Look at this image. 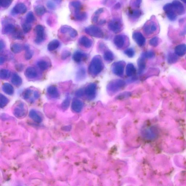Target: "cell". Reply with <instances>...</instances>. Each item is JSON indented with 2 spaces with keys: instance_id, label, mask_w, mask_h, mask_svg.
Wrapping results in <instances>:
<instances>
[{
  "instance_id": "1",
  "label": "cell",
  "mask_w": 186,
  "mask_h": 186,
  "mask_svg": "<svg viewBox=\"0 0 186 186\" xmlns=\"http://www.w3.org/2000/svg\"><path fill=\"white\" fill-rule=\"evenodd\" d=\"M103 69V64L101 56H96L93 58L88 67V72L92 76L95 77L101 72Z\"/></svg>"
},
{
  "instance_id": "2",
  "label": "cell",
  "mask_w": 186,
  "mask_h": 186,
  "mask_svg": "<svg viewBox=\"0 0 186 186\" xmlns=\"http://www.w3.org/2000/svg\"><path fill=\"white\" fill-rule=\"evenodd\" d=\"M125 81L123 80L118 79L111 81L107 87L108 93L110 94L118 93L125 87Z\"/></svg>"
},
{
  "instance_id": "3",
  "label": "cell",
  "mask_w": 186,
  "mask_h": 186,
  "mask_svg": "<svg viewBox=\"0 0 186 186\" xmlns=\"http://www.w3.org/2000/svg\"><path fill=\"white\" fill-rule=\"evenodd\" d=\"M27 108L26 104L22 101H18L16 103L13 108L14 115L19 118H23L27 114Z\"/></svg>"
},
{
  "instance_id": "4",
  "label": "cell",
  "mask_w": 186,
  "mask_h": 186,
  "mask_svg": "<svg viewBox=\"0 0 186 186\" xmlns=\"http://www.w3.org/2000/svg\"><path fill=\"white\" fill-rule=\"evenodd\" d=\"M85 32L90 36L96 38H102L104 33L102 30L97 26L92 25L88 26L85 29Z\"/></svg>"
},
{
  "instance_id": "5",
  "label": "cell",
  "mask_w": 186,
  "mask_h": 186,
  "mask_svg": "<svg viewBox=\"0 0 186 186\" xmlns=\"http://www.w3.org/2000/svg\"><path fill=\"white\" fill-rule=\"evenodd\" d=\"M109 30L115 33H118L121 31L123 28V24L119 18L113 19L108 24Z\"/></svg>"
},
{
  "instance_id": "6",
  "label": "cell",
  "mask_w": 186,
  "mask_h": 186,
  "mask_svg": "<svg viewBox=\"0 0 186 186\" xmlns=\"http://www.w3.org/2000/svg\"><path fill=\"white\" fill-rule=\"evenodd\" d=\"M125 63L123 61L116 62L112 65L111 70L115 75L121 77L124 74Z\"/></svg>"
},
{
  "instance_id": "7",
  "label": "cell",
  "mask_w": 186,
  "mask_h": 186,
  "mask_svg": "<svg viewBox=\"0 0 186 186\" xmlns=\"http://www.w3.org/2000/svg\"><path fill=\"white\" fill-rule=\"evenodd\" d=\"M163 10L169 20L174 21L176 19L177 14L173 8L172 3H168L164 5Z\"/></svg>"
},
{
  "instance_id": "8",
  "label": "cell",
  "mask_w": 186,
  "mask_h": 186,
  "mask_svg": "<svg viewBox=\"0 0 186 186\" xmlns=\"http://www.w3.org/2000/svg\"><path fill=\"white\" fill-rule=\"evenodd\" d=\"M35 31L36 34L35 42L37 44L42 43L45 39V29L41 25H38L35 28Z\"/></svg>"
},
{
  "instance_id": "9",
  "label": "cell",
  "mask_w": 186,
  "mask_h": 186,
  "mask_svg": "<svg viewBox=\"0 0 186 186\" xmlns=\"http://www.w3.org/2000/svg\"><path fill=\"white\" fill-rule=\"evenodd\" d=\"M97 85L95 83H91L87 85L84 90L85 95L90 100H93L96 96Z\"/></svg>"
},
{
  "instance_id": "10",
  "label": "cell",
  "mask_w": 186,
  "mask_h": 186,
  "mask_svg": "<svg viewBox=\"0 0 186 186\" xmlns=\"http://www.w3.org/2000/svg\"><path fill=\"white\" fill-rule=\"evenodd\" d=\"M157 26L156 23L154 21H150L145 24L143 27V30L147 35H150L156 31Z\"/></svg>"
},
{
  "instance_id": "11",
  "label": "cell",
  "mask_w": 186,
  "mask_h": 186,
  "mask_svg": "<svg viewBox=\"0 0 186 186\" xmlns=\"http://www.w3.org/2000/svg\"><path fill=\"white\" fill-rule=\"evenodd\" d=\"M132 38L139 46H143L146 43V38L139 31L134 32L133 33Z\"/></svg>"
},
{
  "instance_id": "12",
  "label": "cell",
  "mask_w": 186,
  "mask_h": 186,
  "mask_svg": "<svg viewBox=\"0 0 186 186\" xmlns=\"http://www.w3.org/2000/svg\"><path fill=\"white\" fill-rule=\"evenodd\" d=\"M125 36L122 35H117L113 39L114 45L118 49H121L125 45Z\"/></svg>"
},
{
  "instance_id": "13",
  "label": "cell",
  "mask_w": 186,
  "mask_h": 186,
  "mask_svg": "<svg viewBox=\"0 0 186 186\" xmlns=\"http://www.w3.org/2000/svg\"><path fill=\"white\" fill-rule=\"evenodd\" d=\"M27 10V8L25 5L24 3H19L12 9L11 14L12 15H16L17 14H24L26 12Z\"/></svg>"
},
{
  "instance_id": "14",
  "label": "cell",
  "mask_w": 186,
  "mask_h": 186,
  "mask_svg": "<svg viewBox=\"0 0 186 186\" xmlns=\"http://www.w3.org/2000/svg\"><path fill=\"white\" fill-rule=\"evenodd\" d=\"M83 103L79 99H74L72 102L71 109L72 110L75 112H80L83 109Z\"/></svg>"
},
{
  "instance_id": "15",
  "label": "cell",
  "mask_w": 186,
  "mask_h": 186,
  "mask_svg": "<svg viewBox=\"0 0 186 186\" xmlns=\"http://www.w3.org/2000/svg\"><path fill=\"white\" fill-rule=\"evenodd\" d=\"M172 3L177 15H182L184 13L185 8L183 5L179 1L174 0Z\"/></svg>"
},
{
  "instance_id": "16",
  "label": "cell",
  "mask_w": 186,
  "mask_h": 186,
  "mask_svg": "<svg viewBox=\"0 0 186 186\" xmlns=\"http://www.w3.org/2000/svg\"><path fill=\"white\" fill-rule=\"evenodd\" d=\"M38 72L34 67H30L26 69L24 72V75L27 78L35 79L38 76Z\"/></svg>"
},
{
  "instance_id": "17",
  "label": "cell",
  "mask_w": 186,
  "mask_h": 186,
  "mask_svg": "<svg viewBox=\"0 0 186 186\" xmlns=\"http://www.w3.org/2000/svg\"><path fill=\"white\" fill-rule=\"evenodd\" d=\"M79 44L86 48H90L93 45V42L91 39L87 36H83L79 39Z\"/></svg>"
},
{
  "instance_id": "18",
  "label": "cell",
  "mask_w": 186,
  "mask_h": 186,
  "mask_svg": "<svg viewBox=\"0 0 186 186\" xmlns=\"http://www.w3.org/2000/svg\"><path fill=\"white\" fill-rule=\"evenodd\" d=\"M47 93L52 98L56 99L60 96V94L56 86H51L47 89Z\"/></svg>"
},
{
  "instance_id": "19",
  "label": "cell",
  "mask_w": 186,
  "mask_h": 186,
  "mask_svg": "<svg viewBox=\"0 0 186 186\" xmlns=\"http://www.w3.org/2000/svg\"><path fill=\"white\" fill-rule=\"evenodd\" d=\"M87 57L86 54L80 51H77L74 53L72 58L75 62L80 63L86 59Z\"/></svg>"
},
{
  "instance_id": "20",
  "label": "cell",
  "mask_w": 186,
  "mask_h": 186,
  "mask_svg": "<svg viewBox=\"0 0 186 186\" xmlns=\"http://www.w3.org/2000/svg\"><path fill=\"white\" fill-rule=\"evenodd\" d=\"M175 52L177 55L179 56H182L186 54V45L182 44L177 46L175 47Z\"/></svg>"
},
{
  "instance_id": "21",
  "label": "cell",
  "mask_w": 186,
  "mask_h": 186,
  "mask_svg": "<svg viewBox=\"0 0 186 186\" xmlns=\"http://www.w3.org/2000/svg\"><path fill=\"white\" fill-rule=\"evenodd\" d=\"M138 72L139 74H142L146 67V62L145 58L141 56L137 61Z\"/></svg>"
},
{
  "instance_id": "22",
  "label": "cell",
  "mask_w": 186,
  "mask_h": 186,
  "mask_svg": "<svg viewBox=\"0 0 186 186\" xmlns=\"http://www.w3.org/2000/svg\"><path fill=\"white\" fill-rule=\"evenodd\" d=\"M2 89L4 93L8 95H12L14 93V90L13 86L8 83H4L2 86Z\"/></svg>"
},
{
  "instance_id": "23",
  "label": "cell",
  "mask_w": 186,
  "mask_h": 186,
  "mask_svg": "<svg viewBox=\"0 0 186 186\" xmlns=\"http://www.w3.org/2000/svg\"><path fill=\"white\" fill-rule=\"evenodd\" d=\"M11 82L14 86L19 87L22 84L23 81L22 78L18 74L14 73L12 76Z\"/></svg>"
},
{
  "instance_id": "24",
  "label": "cell",
  "mask_w": 186,
  "mask_h": 186,
  "mask_svg": "<svg viewBox=\"0 0 186 186\" xmlns=\"http://www.w3.org/2000/svg\"><path fill=\"white\" fill-rule=\"evenodd\" d=\"M87 15L86 12H81L80 10H75L74 17L76 20L78 21H83L86 20Z\"/></svg>"
},
{
  "instance_id": "25",
  "label": "cell",
  "mask_w": 186,
  "mask_h": 186,
  "mask_svg": "<svg viewBox=\"0 0 186 186\" xmlns=\"http://www.w3.org/2000/svg\"><path fill=\"white\" fill-rule=\"evenodd\" d=\"M142 134L143 137L147 139H153L155 136L154 131L152 128L145 129L142 131Z\"/></svg>"
},
{
  "instance_id": "26",
  "label": "cell",
  "mask_w": 186,
  "mask_h": 186,
  "mask_svg": "<svg viewBox=\"0 0 186 186\" xmlns=\"http://www.w3.org/2000/svg\"><path fill=\"white\" fill-rule=\"evenodd\" d=\"M136 72V69L132 63H129L126 68V74L128 77H131L134 75Z\"/></svg>"
},
{
  "instance_id": "27",
  "label": "cell",
  "mask_w": 186,
  "mask_h": 186,
  "mask_svg": "<svg viewBox=\"0 0 186 186\" xmlns=\"http://www.w3.org/2000/svg\"><path fill=\"white\" fill-rule=\"evenodd\" d=\"M24 48V47L21 44L18 43H15L12 44L10 46L11 51L14 54H18L20 53Z\"/></svg>"
},
{
  "instance_id": "28",
  "label": "cell",
  "mask_w": 186,
  "mask_h": 186,
  "mask_svg": "<svg viewBox=\"0 0 186 186\" xmlns=\"http://www.w3.org/2000/svg\"><path fill=\"white\" fill-rule=\"evenodd\" d=\"M29 116L33 120L37 123H40L42 120V119L40 116L36 112L35 110L32 109L29 112Z\"/></svg>"
},
{
  "instance_id": "29",
  "label": "cell",
  "mask_w": 186,
  "mask_h": 186,
  "mask_svg": "<svg viewBox=\"0 0 186 186\" xmlns=\"http://www.w3.org/2000/svg\"><path fill=\"white\" fill-rule=\"evenodd\" d=\"M86 76V71L83 67H80L77 71L76 74V79L78 81L82 80L84 79Z\"/></svg>"
},
{
  "instance_id": "30",
  "label": "cell",
  "mask_w": 186,
  "mask_h": 186,
  "mask_svg": "<svg viewBox=\"0 0 186 186\" xmlns=\"http://www.w3.org/2000/svg\"><path fill=\"white\" fill-rule=\"evenodd\" d=\"M142 12L140 10L138 9H134L129 11L128 15L129 17L133 19L139 18L141 15Z\"/></svg>"
},
{
  "instance_id": "31",
  "label": "cell",
  "mask_w": 186,
  "mask_h": 186,
  "mask_svg": "<svg viewBox=\"0 0 186 186\" xmlns=\"http://www.w3.org/2000/svg\"><path fill=\"white\" fill-rule=\"evenodd\" d=\"M60 43L57 40H54L51 41L48 45L47 49L49 51H52L55 50L59 47Z\"/></svg>"
},
{
  "instance_id": "32",
  "label": "cell",
  "mask_w": 186,
  "mask_h": 186,
  "mask_svg": "<svg viewBox=\"0 0 186 186\" xmlns=\"http://www.w3.org/2000/svg\"><path fill=\"white\" fill-rule=\"evenodd\" d=\"M15 26L12 24H8L6 25L3 28L2 31L3 34H8L13 33L15 30Z\"/></svg>"
},
{
  "instance_id": "33",
  "label": "cell",
  "mask_w": 186,
  "mask_h": 186,
  "mask_svg": "<svg viewBox=\"0 0 186 186\" xmlns=\"http://www.w3.org/2000/svg\"><path fill=\"white\" fill-rule=\"evenodd\" d=\"M24 49L26 51L25 54V58L26 60H30L33 55V51L30 49L29 46L27 45H25L24 46Z\"/></svg>"
},
{
  "instance_id": "34",
  "label": "cell",
  "mask_w": 186,
  "mask_h": 186,
  "mask_svg": "<svg viewBox=\"0 0 186 186\" xmlns=\"http://www.w3.org/2000/svg\"><path fill=\"white\" fill-rule=\"evenodd\" d=\"M104 59L106 61L111 62L114 59V56L113 53L109 50H107L104 52L103 55Z\"/></svg>"
},
{
  "instance_id": "35",
  "label": "cell",
  "mask_w": 186,
  "mask_h": 186,
  "mask_svg": "<svg viewBox=\"0 0 186 186\" xmlns=\"http://www.w3.org/2000/svg\"><path fill=\"white\" fill-rule=\"evenodd\" d=\"M37 65L41 70L45 71L47 70L49 67V63L45 60H40L37 63Z\"/></svg>"
},
{
  "instance_id": "36",
  "label": "cell",
  "mask_w": 186,
  "mask_h": 186,
  "mask_svg": "<svg viewBox=\"0 0 186 186\" xmlns=\"http://www.w3.org/2000/svg\"><path fill=\"white\" fill-rule=\"evenodd\" d=\"M11 76L10 71L7 69H1L0 71V78L1 79L6 80L9 78Z\"/></svg>"
},
{
  "instance_id": "37",
  "label": "cell",
  "mask_w": 186,
  "mask_h": 186,
  "mask_svg": "<svg viewBox=\"0 0 186 186\" xmlns=\"http://www.w3.org/2000/svg\"><path fill=\"white\" fill-rule=\"evenodd\" d=\"M70 103V97L67 95L61 104V108L63 110H66L68 109Z\"/></svg>"
},
{
  "instance_id": "38",
  "label": "cell",
  "mask_w": 186,
  "mask_h": 186,
  "mask_svg": "<svg viewBox=\"0 0 186 186\" xmlns=\"http://www.w3.org/2000/svg\"><path fill=\"white\" fill-rule=\"evenodd\" d=\"M178 60V56L175 53H170L168 55V61L169 63H173L176 62Z\"/></svg>"
},
{
  "instance_id": "39",
  "label": "cell",
  "mask_w": 186,
  "mask_h": 186,
  "mask_svg": "<svg viewBox=\"0 0 186 186\" xmlns=\"http://www.w3.org/2000/svg\"><path fill=\"white\" fill-rule=\"evenodd\" d=\"M8 102V99L2 94L1 93L0 94V107L1 108H4L7 105Z\"/></svg>"
},
{
  "instance_id": "40",
  "label": "cell",
  "mask_w": 186,
  "mask_h": 186,
  "mask_svg": "<svg viewBox=\"0 0 186 186\" xmlns=\"http://www.w3.org/2000/svg\"><path fill=\"white\" fill-rule=\"evenodd\" d=\"M35 13L39 16L44 15L46 12L45 7L42 6H38L35 8Z\"/></svg>"
},
{
  "instance_id": "41",
  "label": "cell",
  "mask_w": 186,
  "mask_h": 186,
  "mask_svg": "<svg viewBox=\"0 0 186 186\" xmlns=\"http://www.w3.org/2000/svg\"><path fill=\"white\" fill-rule=\"evenodd\" d=\"M13 37L14 39L18 40H22L24 38V35L22 32L16 29L13 33Z\"/></svg>"
},
{
  "instance_id": "42",
  "label": "cell",
  "mask_w": 186,
  "mask_h": 186,
  "mask_svg": "<svg viewBox=\"0 0 186 186\" xmlns=\"http://www.w3.org/2000/svg\"><path fill=\"white\" fill-rule=\"evenodd\" d=\"M32 93V90L30 88H28L24 90L22 93V96L24 99H28L30 97Z\"/></svg>"
},
{
  "instance_id": "43",
  "label": "cell",
  "mask_w": 186,
  "mask_h": 186,
  "mask_svg": "<svg viewBox=\"0 0 186 186\" xmlns=\"http://www.w3.org/2000/svg\"><path fill=\"white\" fill-rule=\"evenodd\" d=\"M35 20V17L33 12H30L26 17V22L29 24L33 23Z\"/></svg>"
},
{
  "instance_id": "44",
  "label": "cell",
  "mask_w": 186,
  "mask_h": 186,
  "mask_svg": "<svg viewBox=\"0 0 186 186\" xmlns=\"http://www.w3.org/2000/svg\"><path fill=\"white\" fill-rule=\"evenodd\" d=\"M23 32L24 33H27L31 31V25L29 23L26 22L23 24L22 26Z\"/></svg>"
},
{
  "instance_id": "45",
  "label": "cell",
  "mask_w": 186,
  "mask_h": 186,
  "mask_svg": "<svg viewBox=\"0 0 186 186\" xmlns=\"http://www.w3.org/2000/svg\"><path fill=\"white\" fill-rule=\"evenodd\" d=\"M12 0H0V5L3 8H8L10 6Z\"/></svg>"
},
{
  "instance_id": "46",
  "label": "cell",
  "mask_w": 186,
  "mask_h": 186,
  "mask_svg": "<svg viewBox=\"0 0 186 186\" xmlns=\"http://www.w3.org/2000/svg\"><path fill=\"white\" fill-rule=\"evenodd\" d=\"M155 56V53L152 51H148L143 53L141 55V56L146 58H152Z\"/></svg>"
},
{
  "instance_id": "47",
  "label": "cell",
  "mask_w": 186,
  "mask_h": 186,
  "mask_svg": "<svg viewBox=\"0 0 186 186\" xmlns=\"http://www.w3.org/2000/svg\"><path fill=\"white\" fill-rule=\"evenodd\" d=\"M159 42V39L158 37H155L150 40V44L152 46L156 47L158 45Z\"/></svg>"
},
{
  "instance_id": "48",
  "label": "cell",
  "mask_w": 186,
  "mask_h": 186,
  "mask_svg": "<svg viewBox=\"0 0 186 186\" xmlns=\"http://www.w3.org/2000/svg\"><path fill=\"white\" fill-rule=\"evenodd\" d=\"M125 54L129 58H132L135 54L134 49L132 48L127 49L124 51Z\"/></svg>"
},
{
  "instance_id": "49",
  "label": "cell",
  "mask_w": 186,
  "mask_h": 186,
  "mask_svg": "<svg viewBox=\"0 0 186 186\" xmlns=\"http://www.w3.org/2000/svg\"><path fill=\"white\" fill-rule=\"evenodd\" d=\"M71 52L70 51L67 50H65L62 52L61 54V59L63 60H66L70 57Z\"/></svg>"
},
{
  "instance_id": "50",
  "label": "cell",
  "mask_w": 186,
  "mask_h": 186,
  "mask_svg": "<svg viewBox=\"0 0 186 186\" xmlns=\"http://www.w3.org/2000/svg\"><path fill=\"white\" fill-rule=\"evenodd\" d=\"M71 5L75 8V10H80L81 7V4L80 2L79 1H75L72 2L71 3Z\"/></svg>"
},
{
  "instance_id": "51",
  "label": "cell",
  "mask_w": 186,
  "mask_h": 186,
  "mask_svg": "<svg viewBox=\"0 0 186 186\" xmlns=\"http://www.w3.org/2000/svg\"><path fill=\"white\" fill-rule=\"evenodd\" d=\"M72 28L70 26L66 25L63 26H62L60 29V31L61 33L65 34L67 33H69Z\"/></svg>"
},
{
  "instance_id": "52",
  "label": "cell",
  "mask_w": 186,
  "mask_h": 186,
  "mask_svg": "<svg viewBox=\"0 0 186 186\" xmlns=\"http://www.w3.org/2000/svg\"><path fill=\"white\" fill-rule=\"evenodd\" d=\"M69 33L70 37H71L72 38H75L78 35L77 31H76L75 29H73V28H72L70 30V31L69 32Z\"/></svg>"
},
{
  "instance_id": "53",
  "label": "cell",
  "mask_w": 186,
  "mask_h": 186,
  "mask_svg": "<svg viewBox=\"0 0 186 186\" xmlns=\"http://www.w3.org/2000/svg\"><path fill=\"white\" fill-rule=\"evenodd\" d=\"M47 6L49 9L54 10L56 8V5L54 3L51 1L48 2L47 3Z\"/></svg>"
},
{
  "instance_id": "54",
  "label": "cell",
  "mask_w": 186,
  "mask_h": 186,
  "mask_svg": "<svg viewBox=\"0 0 186 186\" xmlns=\"http://www.w3.org/2000/svg\"><path fill=\"white\" fill-rule=\"evenodd\" d=\"M84 93H85L84 90L82 89H79L76 91L75 93V95L77 97H82L84 95Z\"/></svg>"
},
{
  "instance_id": "55",
  "label": "cell",
  "mask_w": 186,
  "mask_h": 186,
  "mask_svg": "<svg viewBox=\"0 0 186 186\" xmlns=\"http://www.w3.org/2000/svg\"><path fill=\"white\" fill-rule=\"evenodd\" d=\"M15 69L18 72H21L24 70V65L22 64H19L15 65Z\"/></svg>"
},
{
  "instance_id": "56",
  "label": "cell",
  "mask_w": 186,
  "mask_h": 186,
  "mask_svg": "<svg viewBox=\"0 0 186 186\" xmlns=\"http://www.w3.org/2000/svg\"><path fill=\"white\" fill-rule=\"evenodd\" d=\"M142 0H135L132 3V5L136 8H139L140 5Z\"/></svg>"
},
{
  "instance_id": "57",
  "label": "cell",
  "mask_w": 186,
  "mask_h": 186,
  "mask_svg": "<svg viewBox=\"0 0 186 186\" xmlns=\"http://www.w3.org/2000/svg\"><path fill=\"white\" fill-rule=\"evenodd\" d=\"M5 42L3 40H1V41H0V50H1V52L5 49Z\"/></svg>"
},
{
  "instance_id": "58",
  "label": "cell",
  "mask_w": 186,
  "mask_h": 186,
  "mask_svg": "<svg viewBox=\"0 0 186 186\" xmlns=\"http://www.w3.org/2000/svg\"><path fill=\"white\" fill-rule=\"evenodd\" d=\"M6 61V57L5 56L1 55L0 57V65H2Z\"/></svg>"
},
{
  "instance_id": "59",
  "label": "cell",
  "mask_w": 186,
  "mask_h": 186,
  "mask_svg": "<svg viewBox=\"0 0 186 186\" xmlns=\"http://www.w3.org/2000/svg\"><path fill=\"white\" fill-rule=\"evenodd\" d=\"M33 95L35 99H38L40 97V93L38 91H35L33 93Z\"/></svg>"
},
{
  "instance_id": "60",
  "label": "cell",
  "mask_w": 186,
  "mask_h": 186,
  "mask_svg": "<svg viewBox=\"0 0 186 186\" xmlns=\"http://www.w3.org/2000/svg\"><path fill=\"white\" fill-rule=\"evenodd\" d=\"M185 34H186V24H185V26H184L183 31H182L181 33V34L182 35Z\"/></svg>"
},
{
  "instance_id": "61",
  "label": "cell",
  "mask_w": 186,
  "mask_h": 186,
  "mask_svg": "<svg viewBox=\"0 0 186 186\" xmlns=\"http://www.w3.org/2000/svg\"><path fill=\"white\" fill-rule=\"evenodd\" d=\"M106 23V21L105 20H102L99 21V24H105Z\"/></svg>"
},
{
  "instance_id": "62",
  "label": "cell",
  "mask_w": 186,
  "mask_h": 186,
  "mask_svg": "<svg viewBox=\"0 0 186 186\" xmlns=\"http://www.w3.org/2000/svg\"><path fill=\"white\" fill-rule=\"evenodd\" d=\"M55 2L58 3H60L61 2L62 0H54Z\"/></svg>"
},
{
  "instance_id": "63",
  "label": "cell",
  "mask_w": 186,
  "mask_h": 186,
  "mask_svg": "<svg viewBox=\"0 0 186 186\" xmlns=\"http://www.w3.org/2000/svg\"><path fill=\"white\" fill-rule=\"evenodd\" d=\"M180 1H181L182 2L186 3V0H180Z\"/></svg>"
}]
</instances>
